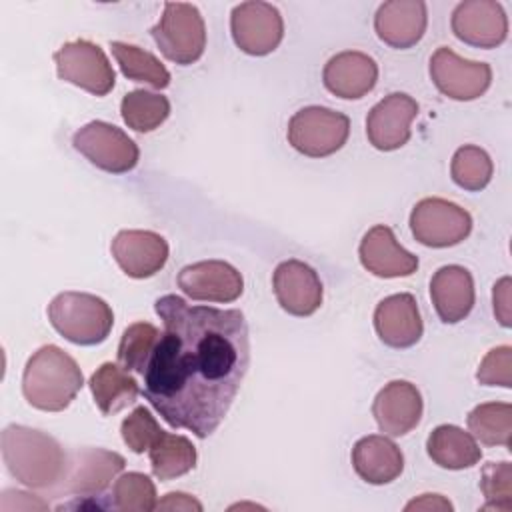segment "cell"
Returning <instances> with one entry per match:
<instances>
[{
    "label": "cell",
    "instance_id": "obj_1",
    "mask_svg": "<svg viewBox=\"0 0 512 512\" xmlns=\"http://www.w3.org/2000/svg\"><path fill=\"white\" fill-rule=\"evenodd\" d=\"M154 310L164 332L142 374V394L172 428L208 438L226 418L250 366L242 310L192 306L176 294Z\"/></svg>",
    "mask_w": 512,
    "mask_h": 512
},
{
    "label": "cell",
    "instance_id": "obj_2",
    "mask_svg": "<svg viewBox=\"0 0 512 512\" xmlns=\"http://www.w3.org/2000/svg\"><path fill=\"white\" fill-rule=\"evenodd\" d=\"M0 446L6 470L16 482L34 490H60L68 470V454L54 436L10 424L2 430Z\"/></svg>",
    "mask_w": 512,
    "mask_h": 512
},
{
    "label": "cell",
    "instance_id": "obj_3",
    "mask_svg": "<svg viewBox=\"0 0 512 512\" xmlns=\"http://www.w3.org/2000/svg\"><path fill=\"white\" fill-rule=\"evenodd\" d=\"M84 386L78 362L56 344L38 348L22 372V394L26 402L44 412H62Z\"/></svg>",
    "mask_w": 512,
    "mask_h": 512
},
{
    "label": "cell",
    "instance_id": "obj_4",
    "mask_svg": "<svg viewBox=\"0 0 512 512\" xmlns=\"http://www.w3.org/2000/svg\"><path fill=\"white\" fill-rule=\"evenodd\" d=\"M52 328L72 344L96 346L114 326V312L106 300L88 292H60L48 304Z\"/></svg>",
    "mask_w": 512,
    "mask_h": 512
},
{
    "label": "cell",
    "instance_id": "obj_5",
    "mask_svg": "<svg viewBox=\"0 0 512 512\" xmlns=\"http://www.w3.org/2000/svg\"><path fill=\"white\" fill-rule=\"evenodd\" d=\"M156 46L174 64H194L206 48V26L200 10L188 2H166L150 30Z\"/></svg>",
    "mask_w": 512,
    "mask_h": 512
},
{
    "label": "cell",
    "instance_id": "obj_6",
    "mask_svg": "<svg viewBox=\"0 0 512 512\" xmlns=\"http://www.w3.org/2000/svg\"><path fill=\"white\" fill-rule=\"evenodd\" d=\"M350 134V118L326 106H306L288 120L290 146L310 158H326L338 152Z\"/></svg>",
    "mask_w": 512,
    "mask_h": 512
},
{
    "label": "cell",
    "instance_id": "obj_7",
    "mask_svg": "<svg viewBox=\"0 0 512 512\" xmlns=\"http://www.w3.org/2000/svg\"><path fill=\"white\" fill-rule=\"evenodd\" d=\"M72 146L96 168L110 174L130 172L140 158L138 144L122 128L104 120H92L78 128Z\"/></svg>",
    "mask_w": 512,
    "mask_h": 512
},
{
    "label": "cell",
    "instance_id": "obj_8",
    "mask_svg": "<svg viewBox=\"0 0 512 512\" xmlns=\"http://www.w3.org/2000/svg\"><path fill=\"white\" fill-rule=\"evenodd\" d=\"M410 230L416 242L430 248H448L464 242L472 232V216L444 198H422L410 212Z\"/></svg>",
    "mask_w": 512,
    "mask_h": 512
},
{
    "label": "cell",
    "instance_id": "obj_9",
    "mask_svg": "<svg viewBox=\"0 0 512 512\" xmlns=\"http://www.w3.org/2000/svg\"><path fill=\"white\" fill-rule=\"evenodd\" d=\"M58 78L94 96H106L116 84V72L104 50L90 40L64 42L54 54Z\"/></svg>",
    "mask_w": 512,
    "mask_h": 512
},
{
    "label": "cell",
    "instance_id": "obj_10",
    "mask_svg": "<svg viewBox=\"0 0 512 512\" xmlns=\"http://www.w3.org/2000/svg\"><path fill=\"white\" fill-rule=\"evenodd\" d=\"M230 32L234 44L244 54L266 56L282 42L284 20L276 6L260 0H248L234 6L230 14Z\"/></svg>",
    "mask_w": 512,
    "mask_h": 512
},
{
    "label": "cell",
    "instance_id": "obj_11",
    "mask_svg": "<svg viewBox=\"0 0 512 512\" xmlns=\"http://www.w3.org/2000/svg\"><path fill=\"white\" fill-rule=\"evenodd\" d=\"M430 78L444 96L468 102L480 98L490 88L492 68L486 62L466 60L452 48L440 46L430 58Z\"/></svg>",
    "mask_w": 512,
    "mask_h": 512
},
{
    "label": "cell",
    "instance_id": "obj_12",
    "mask_svg": "<svg viewBox=\"0 0 512 512\" xmlns=\"http://www.w3.org/2000/svg\"><path fill=\"white\" fill-rule=\"evenodd\" d=\"M122 454L106 448H78L68 454V470L58 492L74 494L76 498L100 496L112 480L124 470Z\"/></svg>",
    "mask_w": 512,
    "mask_h": 512
},
{
    "label": "cell",
    "instance_id": "obj_13",
    "mask_svg": "<svg viewBox=\"0 0 512 512\" xmlns=\"http://www.w3.org/2000/svg\"><path fill=\"white\" fill-rule=\"evenodd\" d=\"M454 36L474 48H496L508 36V18L496 0H464L452 10Z\"/></svg>",
    "mask_w": 512,
    "mask_h": 512
},
{
    "label": "cell",
    "instance_id": "obj_14",
    "mask_svg": "<svg viewBox=\"0 0 512 512\" xmlns=\"http://www.w3.org/2000/svg\"><path fill=\"white\" fill-rule=\"evenodd\" d=\"M178 288L192 300L228 304L242 296V274L224 260H202L178 272Z\"/></svg>",
    "mask_w": 512,
    "mask_h": 512
},
{
    "label": "cell",
    "instance_id": "obj_15",
    "mask_svg": "<svg viewBox=\"0 0 512 512\" xmlns=\"http://www.w3.org/2000/svg\"><path fill=\"white\" fill-rule=\"evenodd\" d=\"M418 114V102L404 94L392 92L374 104L366 116L368 142L382 152L402 148L410 140V124Z\"/></svg>",
    "mask_w": 512,
    "mask_h": 512
},
{
    "label": "cell",
    "instance_id": "obj_16",
    "mask_svg": "<svg viewBox=\"0 0 512 512\" xmlns=\"http://www.w3.org/2000/svg\"><path fill=\"white\" fill-rule=\"evenodd\" d=\"M272 288L278 304L292 316H310L322 304V282L312 266L290 258L276 266L272 274Z\"/></svg>",
    "mask_w": 512,
    "mask_h": 512
},
{
    "label": "cell",
    "instance_id": "obj_17",
    "mask_svg": "<svg viewBox=\"0 0 512 512\" xmlns=\"http://www.w3.org/2000/svg\"><path fill=\"white\" fill-rule=\"evenodd\" d=\"M110 250L120 270L136 280L154 276L168 260V242L152 230H120Z\"/></svg>",
    "mask_w": 512,
    "mask_h": 512
},
{
    "label": "cell",
    "instance_id": "obj_18",
    "mask_svg": "<svg viewBox=\"0 0 512 512\" xmlns=\"http://www.w3.org/2000/svg\"><path fill=\"white\" fill-rule=\"evenodd\" d=\"M422 410V394L408 380H392L384 384L372 402V416L380 432L394 438L414 430L422 418Z\"/></svg>",
    "mask_w": 512,
    "mask_h": 512
},
{
    "label": "cell",
    "instance_id": "obj_19",
    "mask_svg": "<svg viewBox=\"0 0 512 512\" xmlns=\"http://www.w3.org/2000/svg\"><path fill=\"white\" fill-rule=\"evenodd\" d=\"M360 264L378 278L410 276L418 270V256L402 248L390 226L376 224L360 240Z\"/></svg>",
    "mask_w": 512,
    "mask_h": 512
},
{
    "label": "cell",
    "instance_id": "obj_20",
    "mask_svg": "<svg viewBox=\"0 0 512 512\" xmlns=\"http://www.w3.org/2000/svg\"><path fill=\"white\" fill-rule=\"evenodd\" d=\"M428 10L422 0H388L374 16L376 36L398 50L412 48L426 32Z\"/></svg>",
    "mask_w": 512,
    "mask_h": 512
},
{
    "label": "cell",
    "instance_id": "obj_21",
    "mask_svg": "<svg viewBox=\"0 0 512 512\" xmlns=\"http://www.w3.org/2000/svg\"><path fill=\"white\" fill-rule=\"evenodd\" d=\"M374 328L378 338L390 348L414 346L424 332L416 298L400 292L380 300L374 310Z\"/></svg>",
    "mask_w": 512,
    "mask_h": 512
},
{
    "label": "cell",
    "instance_id": "obj_22",
    "mask_svg": "<svg viewBox=\"0 0 512 512\" xmlns=\"http://www.w3.org/2000/svg\"><path fill=\"white\" fill-rule=\"evenodd\" d=\"M376 80V60L358 50H344L334 54L322 70V82L326 90L342 100H358L366 96L376 86Z\"/></svg>",
    "mask_w": 512,
    "mask_h": 512
},
{
    "label": "cell",
    "instance_id": "obj_23",
    "mask_svg": "<svg viewBox=\"0 0 512 512\" xmlns=\"http://www.w3.org/2000/svg\"><path fill=\"white\" fill-rule=\"evenodd\" d=\"M430 298L444 324L464 320L472 312L476 298L472 274L458 264L438 268L430 280Z\"/></svg>",
    "mask_w": 512,
    "mask_h": 512
},
{
    "label": "cell",
    "instance_id": "obj_24",
    "mask_svg": "<svg viewBox=\"0 0 512 512\" xmlns=\"http://www.w3.org/2000/svg\"><path fill=\"white\" fill-rule=\"evenodd\" d=\"M352 468L368 484H390L404 470V454L390 438L368 434L352 448Z\"/></svg>",
    "mask_w": 512,
    "mask_h": 512
},
{
    "label": "cell",
    "instance_id": "obj_25",
    "mask_svg": "<svg viewBox=\"0 0 512 512\" xmlns=\"http://www.w3.org/2000/svg\"><path fill=\"white\" fill-rule=\"evenodd\" d=\"M426 452L434 464L446 470L472 468L482 458L474 436L454 424L436 426L426 440Z\"/></svg>",
    "mask_w": 512,
    "mask_h": 512
},
{
    "label": "cell",
    "instance_id": "obj_26",
    "mask_svg": "<svg viewBox=\"0 0 512 512\" xmlns=\"http://www.w3.org/2000/svg\"><path fill=\"white\" fill-rule=\"evenodd\" d=\"M88 386L94 404L104 416L118 414L126 406L134 404L140 394L136 378L130 376L126 368L112 362H104L100 368H96Z\"/></svg>",
    "mask_w": 512,
    "mask_h": 512
},
{
    "label": "cell",
    "instance_id": "obj_27",
    "mask_svg": "<svg viewBox=\"0 0 512 512\" xmlns=\"http://www.w3.org/2000/svg\"><path fill=\"white\" fill-rule=\"evenodd\" d=\"M152 474L162 480H174L194 470L198 454L194 444L182 434H170L162 430L158 440L148 450Z\"/></svg>",
    "mask_w": 512,
    "mask_h": 512
},
{
    "label": "cell",
    "instance_id": "obj_28",
    "mask_svg": "<svg viewBox=\"0 0 512 512\" xmlns=\"http://www.w3.org/2000/svg\"><path fill=\"white\" fill-rule=\"evenodd\" d=\"M110 50L128 80L148 84L156 90H164L170 84V72L152 52L128 42H110Z\"/></svg>",
    "mask_w": 512,
    "mask_h": 512
},
{
    "label": "cell",
    "instance_id": "obj_29",
    "mask_svg": "<svg viewBox=\"0 0 512 512\" xmlns=\"http://www.w3.org/2000/svg\"><path fill=\"white\" fill-rule=\"evenodd\" d=\"M468 430L484 446L510 448L512 436V404L508 402H484L470 410Z\"/></svg>",
    "mask_w": 512,
    "mask_h": 512
},
{
    "label": "cell",
    "instance_id": "obj_30",
    "mask_svg": "<svg viewBox=\"0 0 512 512\" xmlns=\"http://www.w3.org/2000/svg\"><path fill=\"white\" fill-rule=\"evenodd\" d=\"M120 114L128 128L146 134L156 130L170 116V100L148 90H132L120 102Z\"/></svg>",
    "mask_w": 512,
    "mask_h": 512
},
{
    "label": "cell",
    "instance_id": "obj_31",
    "mask_svg": "<svg viewBox=\"0 0 512 512\" xmlns=\"http://www.w3.org/2000/svg\"><path fill=\"white\" fill-rule=\"evenodd\" d=\"M494 164L488 152L480 146H460L450 162V176L456 186L468 192H480L492 180Z\"/></svg>",
    "mask_w": 512,
    "mask_h": 512
},
{
    "label": "cell",
    "instance_id": "obj_32",
    "mask_svg": "<svg viewBox=\"0 0 512 512\" xmlns=\"http://www.w3.org/2000/svg\"><path fill=\"white\" fill-rule=\"evenodd\" d=\"M160 330L150 322H134L130 324L120 338L118 344V364L126 370H134L144 374L146 364L160 340Z\"/></svg>",
    "mask_w": 512,
    "mask_h": 512
},
{
    "label": "cell",
    "instance_id": "obj_33",
    "mask_svg": "<svg viewBox=\"0 0 512 512\" xmlns=\"http://www.w3.org/2000/svg\"><path fill=\"white\" fill-rule=\"evenodd\" d=\"M156 486L142 472L122 474L110 494V508L122 512H150L156 508Z\"/></svg>",
    "mask_w": 512,
    "mask_h": 512
},
{
    "label": "cell",
    "instance_id": "obj_34",
    "mask_svg": "<svg viewBox=\"0 0 512 512\" xmlns=\"http://www.w3.org/2000/svg\"><path fill=\"white\" fill-rule=\"evenodd\" d=\"M480 490L486 498V504L480 510L510 512L512 510V464L506 460L484 464L480 474Z\"/></svg>",
    "mask_w": 512,
    "mask_h": 512
},
{
    "label": "cell",
    "instance_id": "obj_35",
    "mask_svg": "<svg viewBox=\"0 0 512 512\" xmlns=\"http://www.w3.org/2000/svg\"><path fill=\"white\" fill-rule=\"evenodd\" d=\"M120 434L124 444L134 452V454H144L150 450V446L158 440L162 434L160 424L156 418L150 414L148 408L136 406L120 424Z\"/></svg>",
    "mask_w": 512,
    "mask_h": 512
},
{
    "label": "cell",
    "instance_id": "obj_36",
    "mask_svg": "<svg viewBox=\"0 0 512 512\" xmlns=\"http://www.w3.org/2000/svg\"><path fill=\"white\" fill-rule=\"evenodd\" d=\"M476 380L484 386L512 388V348L508 344L492 348L482 358Z\"/></svg>",
    "mask_w": 512,
    "mask_h": 512
},
{
    "label": "cell",
    "instance_id": "obj_37",
    "mask_svg": "<svg viewBox=\"0 0 512 512\" xmlns=\"http://www.w3.org/2000/svg\"><path fill=\"white\" fill-rule=\"evenodd\" d=\"M494 314L504 328H510V278L504 276L494 284L492 290Z\"/></svg>",
    "mask_w": 512,
    "mask_h": 512
},
{
    "label": "cell",
    "instance_id": "obj_38",
    "mask_svg": "<svg viewBox=\"0 0 512 512\" xmlns=\"http://www.w3.org/2000/svg\"><path fill=\"white\" fill-rule=\"evenodd\" d=\"M156 508L158 510H196V512H200L202 504L186 492H168L162 500L156 502Z\"/></svg>",
    "mask_w": 512,
    "mask_h": 512
},
{
    "label": "cell",
    "instance_id": "obj_39",
    "mask_svg": "<svg viewBox=\"0 0 512 512\" xmlns=\"http://www.w3.org/2000/svg\"><path fill=\"white\" fill-rule=\"evenodd\" d=\"M454 506L440 494H422L420 498L410 500L404 510H452Z\"/></svg>",
    "mask_w": 512,
    "mask_h": 512
}]
</instances>
